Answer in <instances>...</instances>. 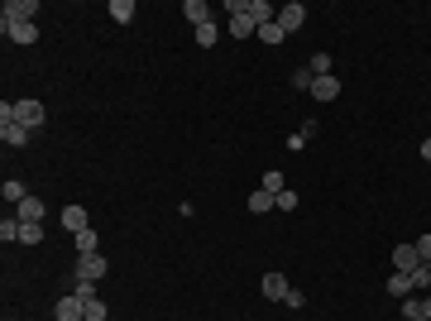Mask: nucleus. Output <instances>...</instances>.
<instances>
[{
    "mask_svg": "<svg viewBox=\"0 0 431 321\" xmlns=\"http://www.w3.org/2000/svg\"><path fill=\"white\" fill-rule=\"evenodd\" d=\"M5 120H15V125H25V130H39L44 120H48V110L39 106V101H5L0 106V125Z\"/></svg>",
    "mask_w": 431,
    "mask_h": 321,
    "instance_id": "nucleus-1",
    "label": "nucleus"
},
{
    "mask_svg": "<svg viewBox=\"0 0 431 321\" xmlns=\"http://www.w3.org/2000/svg\"><path fill=\"white\" fill-rule=\"evenodd\" d=\"M110 273L106 254H77V268H72V283H101Z\"/></svg>",
    "mask_w": 431,
    "mask_h": 321,
    "instance_id": "nucleus-2",
    "label": "nucleus"
},
{
    "mask_svg": "<svg viewBox=\"0 0 431 321\" xmlns=\"http://www.w3.org/2000/svg\"><path fill=\"white\" fill-rule=\"evenodd\" d=\"M225 15H230V34H235V39L259 34V25L249 20V0H230V5H225Z\"/></svg>",
    "mask_w": 431,
    "mask_h": 321,
    "instance_id": "nucleus-3",
    "label": "nucleus"
},
{
    "mask_svg": "<svg viewBox=\"0 0 431 321\" xmlns=\"http://www.w3.org/2000/svg\"><path fill=\"white\" fill-rule=\"evenodd\" d=\"M34 15H39V0H5V10H0L5 25H29Z\"/></svg>",
    "mask_w": 431,
    "mask_h": 321,
    "instance_id": "nucleus-4",
    "label": "nucleus"
},
{
    "mask_svg": "<svg viewBox=\"0 0 431 321\" xmlns=\"http://www.w3.org/2000/svg\"><path fill=\"white\" fill-rule=\"evenodd\" d=\"M302 25H307V5H302V0H288V5L278 10V29H283V34H297Z\"/></svg>",
    "mask_w": 431,
    "mask_h": 321,
    "instance_id": "nucleus-5",
    "label": "nucleus"
},
{
    "mask_svg": "<svg viewBox=\"0 0 431 321\" xmlns=\"http://www.w3.org/2000/svg\"><path fill=\"white\" fill-rule=\"evenodd\" d=\"M53 321H86V302H81L77 293L58 297V307H53Z\"/></svg>",
    "mask_w": 431,
    "mask_h": 321,
    "instance_id": "nucleus-6",
    "label": "nucleus"
},
{
    "mask_svg": "<svg viewBox=\"0 0 431 321\" xmlns=\"http://www.w3.org/2000/svg\"><path fill=\"white\" fill-rule=\"evenodd\" d=\"M259 288H264L269 302H288V293H293V283H288L283 273H264V278H259Z\"/></svg>",
    "mask_w": 431,
    "mask_h": 321,
    "instance_id": "nucleus-7",
    "label": "nucleus"
},
{
    "mask_svg": "<svg viewBox=\"0 0 431 321\" xmlns=\"http://www.w3.org/2000/svg\"><path fill=\"white\" fill-rule=\"evenodd\" d=\"M403 321H431V293L403 297Z\"/></svg>",
    "mask_w": 431,
    "mask_h": 321,
    "instance_id": "nucleus-8",
    "label": "nucleus"
},
{
    "mask_svg": "<svg viewBox=\"0 0 431 321\" xmlns=\"http://www.w3.org/2000/svg\"><path fill=\"white\" fill-rule=\"evenodd\" d=\"M0 29H5L10 44H34V39H39V25H34V20H29V25H5V20H0Z\"/></svg>",
    "mask_w": 431,
    "mask_h": 321,
    "instance_id": "nucleus-9",
    "label": "nucleus"
},
{
    "mask_svg": "<svg viewBox=\"0 0 431 321\" xmlns=\"http://www.w3.org/2000/svg\"><path fill=\"white\" fill-rule=\"evenodd\" d=\"M62 225H67L72 235H81V230H91V221H86V207H62Z\"/></svg>",
    "mask_w": 431,
    "mask_h": 321,
    "instance_id": "nucleus-10",
    "label": "nucleus"
},
{
    "mask_svg": "<svg viewBox=\"0 0 431 321\" xmlns=\"http://www.w3.org/2000/svg\"><path fill=\"white\" fill-rule=\"evenodd\" d=\"M417 264H422V259H417V244H398V249H393V268H398V273H412Z\"/></svg>",
    "mask_w": 431,
    "mask_h": 321,
    "instance_id": "nucleus-11",
    "label": "nucleus"
},
{
    "mask_svg": "<svg viewBox=\"0 0 431 321\" xmlns=\"http://www.w3.org/2000/svg\"><path fill=\"white\" fill-rule=\"evenodd\" d=\"M312 96H317V101H336V96H340V81H336V72L312 81Z\"/></svg>",
    "mask_w": 431,
    "mask_h": 321,
    "instance_id": "nucleus-12",
    "label": "nucleus"
},
{
    "mask_svg": "<svg viewBox=\"0 0 431 321\" xmlns=\"http://www.w3.org/2000/svg\"><path fill=\"white\" fill-rule=\"evenodd\" d=\"M0 139H5L10 149H25V144H29V130H25V125H15V120H5V125H0Z\"/></svg>",
    "mask_w": 431,
    "mask_h": 321,
    "instance_id": "nucleus-13",
    "label": "nucleus"
},
{
    "mask_svg": "<svg viewBox=\"0 0 431 321\" xmlns=\"http://www.w3.org/2000/svg\"><path fill=\"white\" fill-rule=\"evenodd\" d=\"M244 207H249V211H254V216H264V211H273V207H278V197L259 188V192H249V202H244Z\"/></svg>",
    "mask_w": 431,
    "mask_h": 321,
    "instance_id": "nucleus-14",
    "label": "nucleus"
},
{
    "mask_svg": "<svg viewBox=\"0 0 431 321\" xmlns=\"http://www.w3.org/2000/svg\"><path fill=\"white\" fill-rule=\"evenodd\" d=\"M15 216H20V221H39V225H44V202H39V197H25V202L15 207Z\"/></svg>",
    "mask_w": 431,
    "mask_h": 321,
    "instance_id": "nucleus-15",
    "label": "nucleus"
},
{
    "mask_svg": "<svg viewBox=\"0 0 431 321\" xmlns=\"http://www.w3.org/2000/svg\"><path fill=\"white\" fill-rule=\"evenodd\" d=\"M249 20H254V25H273V20H278V10H273L269 0H249Z\"/></svg>",
    "mask_w": 431,
    "mask_h": 321,
    "instance_id": "nucleus-16",
    "label": "nucleus"
},
{
    "mask_svg": "<svg viewBox=\"0 0 431 321\" xmlns=\"http://www.w3.org/2000/svg\"><path fill=\"white\" fill-rule=\"evenodd\" d=\"M183 15H187V20H192V25H197V29H201V25H206V20H211V10H206V0H183Z\"/></svg>",
    "mask_w": 431,
    "mask_h": 321,
    "instance_id": "nucleus-17",
    "label": "nucleus"
},
{
    "mask_svg": "<svg viewBox=\"0 0 431 321\" xmlns=\"http://www.w3.org/2000/svg\"><path fill=\"white\" fill-rule=\"evenodd\" d=\"M388 293L398 297V302H403V297H412V273H398V268H393V278H388Z\"/></svg>",
    "mask_w": 431,
    "mask_h": 321,
    "instance_id": "nucleus-18",
    "label": "nucleus"
},
{
    "mask_svg": "<svg viewBox=\"0 0 431 321\" xmlns=\"http://www.w3.org/2000/svg\"><path fill=\"white\" fill-rule=\"evenodd\" d=\"M110 20H115V25H130V20H135V0H110Z\"/></svg>",
    "mask_w": 431,
    "mask_h": 321,
    "instance_id": "nucleus-19",
    "label": "nucleus"
},
{
    "mask_svg": "<svg viewBox=\"0 0 431 321\" xmlns=\"http://www.w3.org/2000/svg\"><path fill=\"white\" fill-rule=\"evenodd\" d=\"M317 130H321V125H317V120H307V125H302V130H297L293 139H288V149H307V144L317 139Z\"/></svg>",
    "mask_w": 431,
    "mask_h": 321,
    "instance_id": "nucleus-20",
    "label": "nucleus"
},
{
    "mask_svg": "<svg viewBox=\"0 0 431 321\" xmlns=\"http://www.w3.org/2000/svg\"><path fill=\"white\" fill-rule=\"evenodd\" d=\"M72 244H77V254H101V240H96V230H81V235H72Z\"/></svg>",
    "mask_w": 431,
    "mask_h": 321,
    "instance_id": "nucleus-21",
    "label": "nucleus"
},
{
    "mask_svg": "<svg viewBox=\"0 0 431 321\" xmlns=\"http://www.w3.org/2000/svg\"><path fill=\"white\" fill-rule=\"evenodd\" d=\"M44 240V225L39 221H20V244H39Z\"/></svg>",
    "mask_w": 431,
    "mask_h": 321,
    "instance_id": "nucleus-22",
    "label": "nucleus"
},
{
    "mask_svg": "<svg viewBox=\"0 0 431 321\" xmlns=\"http://www.w3.org/2000/svg\"><path fill=\"white\" fill-rule=\"evenodd\" d=\"M0 240L20 244V216H5V221H0Z\"/></svg>",
    "mask_w": 431,
    "mask_h": 321,
    "instance_id": "nucleus-23",
    "label": "nucleus"
},
{
    "mask_svg": "<svg viewBox=\"0 0 431 321\" xmlns=\"http://www.w3.org/2000/svg\"><path fill=\"white\" fill-rule=\"evenodd\" d=\"M216 39H220V25H216V20H206V25L197 29V44H201V48H211Z\"/></svg>",
    "mask_w": 431,
    "mask_h": 321,
    "instance_id": "nucleus-24",
    "label": "nucleus"
},
{
    "mask_svg": "<svg viewBox=\"0 0 431 321\" xmlns=\"http://www.w3.org/2000/svg\"><path fill=\"white\" fill-rule=\"evenodd\" d=\"M25 197H29V188L20 183V178H10V183H5V202H15V207H20Z\"/></svg>",
    "mask_w": 431,
    "mask_h": 321,
    "instance_id": "nucleus-25",
    "label": "nucleus"
},
{
    "mask_svg": "<svg viewBox=\"0 0 431 321\" xmlns=\"http://www.w3.org/2000/svg\"><path fill=\"white\" fill-rule=\"evenodd\" d=\"M307 67H312V77H331V53H312Z\"/></svg>",
    "mask_w": 431,
    "mask_h": 321,
    "instance_id": "nucleus-26",
    "label": "nucleus"
},
{
    "mask_svg": "<svg viewBox=\"0 0 431 321\" xmlns=\"http://www.w3.org/2000/svg\"><path fill=\"white\" fill-rule=\"evenodd\" d=\"M106 317H110V307L101 297H91V302H86V321H106Z\"/></svg>",
    "mask_w": 431,
    "mask_h": 321,
    "instance_id": "nucleus-27",
    "label": "nucleus"
},
{
    "mask_svg": "<svg viewBox=\"0 0 431 321\" xmlns=\"http://www.w3.org/2000/svg\"><path fill=\"white\" fill-rule=\"evenodd\" d=\"M259 39H264V44H283L288 34H283V29H278V20H273V25H259Z\"/></svg>",
    "mask_w": 431,
    "mask_h": 321,
    "instance_id": "nucleus-28",
    "label": "nucleus"
},
{
    "mask_svg": "<svg viewBox=\"0 0 431 321\" xmlns=\"http://www.w3.org/2000/svg\"><path fill=\"white\" fill-rule=\"evenodd\" d=\"M259 188H264V192H273V197H278V192H283V173H278V168H269V173H264V183H259Z\"/></svg>",
    "mask_w": 431,
    "mask_h": 321,
    "instance_id": "nucleus-29",
    "label": "nucleus"
},
{
    "mask_svg": "<svg viewBox=\"0 0 431 321\" xmlns=\"http://www.w3.org/2000/svg\"><path fill=\"white\" fill-rule=\"evenodd\" d=\"M312 81H317V77H312V67H297V72H293V86H297V91H312Z\"/></svg>",
    "mask_w": 431,
    "mask_h": 321,
    "instance_id": "nucleus-30",
    "label": "nucleus"
},
{
    "mask_svg": "<svg viewBox=\"0 0 431 321\" xmlns=\"http://www.w3.org/2000/svg\"><path fill=\"white\" fill-rule=\"evenodd\" d=\"M412 288H431V264H417V268H412Z\"/></svg>",
    "mask_w": 431,
    "mask_h": 321,
    "instance_id": "nucleus-31",
    "label": "nucleus"
},
{
    "mask_svg": "<svg viewBox=\"0 0 431 321\" xmlns=\"http://www.w3.org/2000/svg\"><path fill=\"white\" fill-rule=\"evenodd\" d=\"M278 211H297V192H293V188L278 192Z\"/></svg>",
    "mask_w": 431,
    "mask_h": 321,
    "instance_id": "nucleus-32",
    "label": "nucleus"
},
{
    "mask_svg": "<svg viewBox=\"0 0 431 321\" xmlns=\"http://www.w3.org/2000/svg\"><path fill=\"white\" fill-rule=\"evenodd\" d=\"M417 244V259H422V264H431V235H422V240H412Z\"/></svg>",
    "mask_w": 431,
    "mask_h": 321,
    "instance_id": "nucleus-33",
    "label": "nucleus"
},
{
    "mask_svg": "<svg viewBox=\"0 0 431 321\" xmlns=\"http://www.w3.org/2000/svg\"><path fill=\"white\" fill-rule=\"evenodd\" d=\"M72 293H77L81 302H91V297H96V283H77V288H72Z\"/></svg>",
    "mask_w": 431,
    "mask_h": 321,
    "instance_id": "nucleus-34",
    "label": "nucleus"
},
{
    "mask_svg": "<svg viewBox=\"0 0 431 321\" xmlns=\"http://www.w3.org/2000/svg\"><path fill=\"white\" fill-rule=\"evenodd\" d=\"M283 307H293V312H302V307H307V297H302V293H297V288H293V293H288V302H283Z\"/></svg>",
    "mask_w": 431,
    "mask_h": 321,
    "instance_id": "nucleus-35",
    "label": "nucleus"
},
{
    "mask_svg": "<svg viewBox=\"0 0 431 321\" xmlns=\"http://www.w3.org/2000/svg\"><path fill=\"white\" fill-rule=\"evenodd\" d=\"M422 159L431 163V134H427V139H422Z\"/></svg>",
    "mask_w": 431,
    "mask_h": 321,
    "instance_id": "nucleus-36",
    "label": "nucleus"
}]
</instances>
